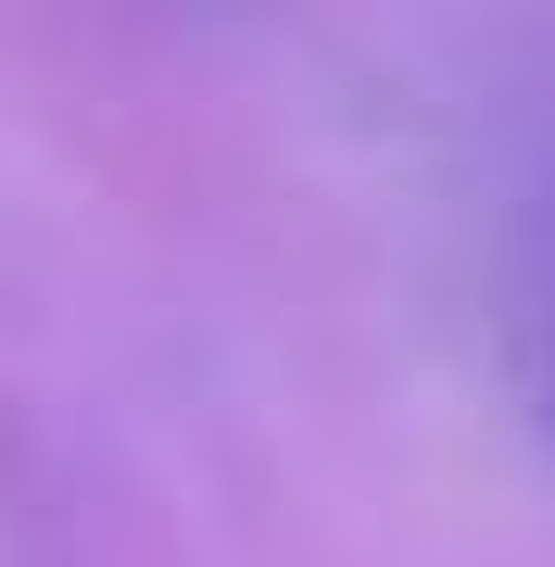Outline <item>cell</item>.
I'll list each match as a JSON object with an SVG mask.
<instances>
[{
	"mask_svg": "<svg viewBox=\"0 0 555 567\" xmlns=\"http://www.w3.org/2000/svg\"><path fill=\"white\" fill-rule=\"evenodd\" d=\"M543 365H555V290H543Z\"/></svg>",
	"mask_w": 555,
	"mask_h": 567,
	"instance_id": "obj_1",
	"label": "cell"
}]
</instances>
